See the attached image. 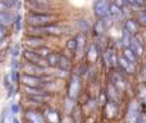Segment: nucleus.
Listing matches in <instances>:
<instances>
[{"label":"nucleus","instance_id":"e433bc0d","mask_svg":"<svg viewBox=\"0 0 146 123\" xmlns=\"http://www.w3.org/2000/svg\"><path fill=\"white\" fill-rule=\"evenodd\" d=\"M9 112H10V116L12 117L17 116V114L19 113V105H18L17 103H12L9 106Z\"/></svg>","mask_w":146,"mask_h":123},{"label":"nucleus","instance_id":"a211bd4d","mask_svg":"<svg viewBox=\"0 0 146 123\" xmlns=\"http://www.w3.org/2000/svg\"><path fill=\"white\" fill-rule=\"evenodd\" d=\"M56 68H59L60 70H66V72H69V70L72 69V61H71V59H69L67 55H64V54H60Z\"/></svg>","mask_w":146,"mask_h":123},{"label":"nucleus","instance_id":"412c9836","mask_svg":"<svg viewBox=\"0 0 146 123\" xmlns=\"http://www.w3.org/2000/svg\"><path fill=\"white\" fill-rule=\"evenodd\" d=\"M27 35L28 36H38V37H44V36H46V32H45V28L44 27L27 26Z\"/></svg>","mask_w":146,"mask_h":123},{"label":"nucleus","instance_id":"864d4df0","mask_svg":"<svg viewBox=\"0 0 146 123\" xmlns=\"http://www.w3.org/2000/svg\"><path fill=\"white\" fill-rule=\"evenodd\" d=\"M144 7L146 8V0H145V3H144Z\"/></svg>","mask_w":146,"mask_h":123},{"label":"nucleus","instance_id":"8fccbe9b","mask_svg":"<svg viewBox=\"0 0 146 123\" xmlns=\"http://www.w3.org/2000/svg\"><path fill=\"white\" fill-rule=\"evenodd\" d=\"M141 74H142V78H144V80L146 81V63H144V65H142Z\"/></svg>","mask_w":146,"mask_h":123},{"label":"nucleus","instance_id":"a19ab883","mask_svg":"<svg viewBox=\"0 0 146 123\" xmlns=\"http://www.w3.org/2000/svg\"><path fill=\"white\" fill-rule=\"evenodd\" d=\"M60 123H76L74 117H73L72 114H66V116H64V118H62Z\"/></svg>","mask_w":146,"mask_h":123},{"label":"nucleus","instance_id":"5701e85b","mask_svg":"<svg viewBox=\"0 0 146 123\" xmlns=\"http://www.w3.org/2000/svg\"><path fill=\"white\" fill-rule=\"evenodd\" d=\"M122 55H123L128 62H131L132 64H137V62H139V57H137L129 48H123V53H122Z\"/></svg>","mask_w":146,"mask_h":123},{"label":"nucleus","instance_id":"3c124183","mask_svg":"<svg viewBox=\"0 0 146 123\" xmlns=\"http://www.w3.org/2000/svg\"><path fill=\"white\" fill-rule=\"evenodd\" d=\"M95 122V118H94V116H88L87 118L85 119V123H94Z\"/></svg>","mask_w":146,"mask_h":123},{"label":"nucleus","instance_id":"37998d69","mask_svg":"<svg viewBox=\"0 0 146 123\" xmlns=\"http://www.w3.org/2000/svg\"><path fill=\"white\" fill-rule=\"evenodd\" d=\"M10 85H13V83H12V81H10V78H9V74H5L4 77H3V86H4L5 90H7Z\"/></svg>","mask_w":146,"mask_h":123},{"label":"nucleus","instance_id":"ea45409f","mask_svg":"<svg viewBox=\"0 0 146 123\" xmlns=\"http://www.w3.org/2000/svg\"><path fill=\"white\" fill-rule=\"evenodd\" d=\"M3 50H9V43H8L7 37L0 40V51H3Z\"/></svg>","mask_w":146,"mask_h":123},{"label":"nucleus","instance_id":"de8ad7c7","mask_svg":"<svg viewBox=\"0 0 146 123\" xmlns=\"http://www.w3.org/2000/svg\"><path fill=\"white\" fill-rule=\"evenodd\" d=\"M113 3L117 5V7H119L122 9V8L126 7V4H124V0H113Z\"/></svg>","mask_w":146,"mask_h":123},{"label":"nucleus","instance_id":"6e6d98bb","mask_svg":"<svg viewBox=\"0 0 146 123\" xmlns=\"http://www.w3.org/2000/svg\"><path fill=\"white\" fill-rule=\"evenodd\" d=\"M145 12H146V10H145Z\"/></svg>","mask_w":146,"mask_h":123},{"label":"nucleus","instance_id":"603ef678","mask_svg":"<svg viewBox=\"0 0 146 123\" xmlns=\"http://www.w3.org/2000/svg\"><path fill=\"white\" fill-rule=\"evenodd\" d=\"M135 1H136V4L139 5V7L141 8V9L144 8V3H145V0H135Z\"/></svg>","mask_w":146,"mask_h":123},{"label":"nucleus","instance_id":"9d476101","mask_svg":"<svg viewBox=\"0 0 146 123\" xmlns=\"http://www.w3.org/2000/svg\"><path fill=\"white\" fill-rule=\"evenodd\" d=\"M117 68H118L123 74H135V73H136V64H132V63L127 61L123 55L118 57Z\"/></svg>","mask_w":146,"mask_h":123},{"label":"nucleus","instance_id":"72a5a7b5","mask_svg":"<svg viewBox=\"0 0 146 123\" xmlns=\"http://www.w3.org/2000/svg\"><path fill=\"white\" fill-rule=\"evenodd\" d=\"M9 51L12 58H18V55L21 54V45L19 44H14L12 48H9Z\"/></svg>","mask_w":146,"mask_h":123},{"label":"nucleus","instance_id":"b1692460","mask_svg":"<svg viewBox=\"0 0 146 123\" xmlns=\"http://www.w3.org/2000/svg\"><path fill=\"white\" fill-rule=\"evenodd\" d=\"M105 30L106 28H105V25H104L103 19H98L95 22V25H94V36L100 37V36L105 32Z\"/></svg>","mask_w":146,"mask_h":123},{"label":"nucleus","instance_id":"f03ea898","mask_svg":"<svg viewBox=\"0 0 146 123\" xmlns=\"http://www.w3.org/2000/svg\"><path fill=\"white\" fill-rule=\"evenodd\" d=\"M81 77L80 76H77L74 72L71 74V77H69L68 80V86H67V96L68 98L73 99V100H76V99L80 96V92H81Z\"/></svg>","mask_w":146,"mask_h":123},{"label":"nucleus","instance_id":"4c0bfd02","mask_svg":"<svg viewBox=\"0 0 146 123\" xmlns=\"http://www.w3.org/2000/svg\"><path fill=\"white\" fill-rule=\"evenodd\" d=\"M109 99H108V95H106V92L105 91H101L100 92V95H99V100H98V103L100 104L101 106H104L106 104V101H108Z\"/></svg>","mask_w":146,"mask_h":123},{"label":"nucleus","instance_id":"c9c22d12","mask_svg":"<svg viewBox=\"0 0 146 123\" xmlns=\"http://www.w3.org/2000/svg\"><path fill=\"white\" fill-rule=\"evenodd\" d=\"M9 117H12V116H10L9 108H4V109H3V112H1V114H0V123H5Z\"/></svg>","mask_w":146,"mask_h":123},{"label":"nucleus","instance_id":"f257e3e1","mask_svg":"<svg viewBox=\"0 0 146 123\" xmlns=\"http://www.w3.org/2000/svg\"><path fill=\"white\" fill-rule=\"evenodd\" d=\"M54 19H55L54 14H50V13L30 12L26 15V23H27V26H33V27H44L46 25L53 23Z\"/></svg>","mask_w":146,"mask_h":123},{"label":"nucleus","instance_id":"f8f14e48","mask_svg":"<svg viewBox=\"0 0 146 123\" xmlns=\"http://www.w3.org/2000/svg\"><path fill=\"white\" fill-rule=\"evenodd\" d=\"M103 112H104V116H105V118L114 119L117 117V114L119 113L118 103H115V101H113V100H108L105 105L103 106Z\"/></svg>","mask_w":146,"mask_h":123},{"label":"nucleus","instance_id":"423d86ee","mask_svg":"<svg viewBox=\"0 0 146 123\" xmlns=\"http://www.w3.org/2000/svg\"><path fill=\"white\" fill-rule=\"evenodd\" d=\"M94 15L98 19H104L109 15V1L108 0H96L92 5Z\"/></svg>","mask_w":146,"mask_h":123},{"label":"nucleus","instance_id":"09e8293b","mask_svg":"<svg viewBox=\"0 0 146 123\" xmlns=\"http://www.w3.org/2000/svg\"><path fill=\"white\" fill-rule=\"evenodd\" d=\"M26 1H31V3H40V4H48L50 5V0H26Z\"/></svg>","mask_w":146,"mask_h":123},{"label":"nucleus","instance_id":"bb28decb","mask_svg":"<svg viewBox=\"0 0 146 123\" xmlns=\"http://www.w3.org/2000/svg\"><path fill=\"white\" fill-rule=\"evenodd\" d=\"M13 25V18L9 15V13H0V26H4V27H8V26Z\"/></svg>","mask_w":146,"mask_h":123},{"label":"nucleus","instance_id":"cd10ccee","mask_svg":"<svg viewBox=\"0 0 146 123\" xmlns=\"http://www.w3.org/2000/svg\"><path fill=\"white\" fill-rule=\"evenodd\" d=\"M77 28L81 33H86L90 31V25L87 23L86 19H78L77 21Z\"/></svg>","mask_w":146,"mask_h":123},{"label":"nucleus","instance_id":"58836bf2","mask_svg":"<svg viewBox=\"0 0 146 123\" xmlns=\"http://www.w3.org/2000/svg\"><path fill=\"white\" fill-rule=\"evenodd\" d=\"M10 68L14 70H19L21 69V63L17 58H12V62H10Z\"/></svg>","mask_w":146,"mask_h":123},{"label":"nucleus","instance_id":"39448f33","mask_svg":"<svg viewBox=\"0 0 146 123\" xmlns=\"http://www.w3.org/2000/svg\"><path fill=\"white\" fill-rule=\"evenodd\" d=\"M141 114V109H140L139 101L137 100H131L127 105V110H126V122L127 123H136L139 116Z\"/></svg>","mask_w":146,"mask_h":123},{"label":"nucleus","instance_id":"c756f323","mask_svg":"<svg viewBox=\"0 0 146 123\" xmlns=\"http://www.w3.org/2000/svg\"><path fill=\"white\" fill-rule=\"evenodd\" d=\"M87 67L88 65L86 64V63H80L78 64V67L76 68V70H74V73L77 76H80V77H82V76H85V74H87Z\"/></svg>","mask_w":146,"mask_h":123},{"label":"nucleus","instance_id":"7ed1b4c3","mask_svg":"<svg viewBox=\"0 0 146 123\" xmlns=\"http://www.w3.org/2000/svg\"><path fill=\"white\" fill-rule=\"evenodd\" d=\"M22 57H23V59H25V62L32 63V64L38 65V67H41V68H48L46 61L44 58H41V57L36 53V50H33V49H30V48L25 49V50L22 51Z\"/></svg>","mask_w":146,"mask_h":123},{"label":"nucleus","instance_id":"c03bdc74","mask_svg":"<svg viewBox=\"0 0 146 123\" xmlns=\"http://www.w3.org/2000/svg\"><path fill=\"white\" fill-rule=\"evenodd\" d=\"M8 35L7 32V27H4V26H0V40H3V39H5Z\"/></svg>","mask_w":146,"mask_h":123},{"label":"nucleus","instance_id":"6e6552de","mask_svg":"<svg viewBox=\"0 0 146 123\" xmlns=\"http://www.w3.org/2000/svg\"><path fill=\"white\" fill-rule=\"evenodd\" d=\"M25 122H30V123H45V118L44 114L40 110L35 108H27L25 110Z\"/></svg>","mask_w":146,"mask_h":123},{"label":"nucleus","instance_id":"0eeeda50","mask_svg":"<svg viewBox=\"0 0 146 123\" xmlns=\"http://www.w3.org/2000/svg\"><path fill=\"white\" fill-rule=\"evenodd\" d=\"M109 82L119 91V92H124L127 88V82H126V74H123L122 72H113L110 76V80Z\"/></svg>","mask_w":146,"mask_h":123},{"label":"nucleus","instance_id":"20e7f679","mask_svg":"<svg viewBox=\"0 0 146 123\" xmlns=\"http://www.w3.org/2000/svg\"><path fill=\"white\" fill-rule=\"evenodd\" d=\"M23 86L27 87H44L45 86V81H44V74L42 76H31V74H23L21 73V81Z\"/></svg>","mask_w":146,"mask_h":123},{"label":"nucleus","instance_id":"2eb2a0df","mask_svg":"<svg viewBox=\"0 0 146 123\" xmlns=\"http://www.w3.org/2000/svg\"><path fill=\"white\" fill-rule=\"evenodd\" d=\"M109 15L113 18L114 22H119L123 18V10L111 1V3H109Z\"/></svg>","mask_w":146,"mask_h":123},{"label":"nucleus","instance_id":"4468645a","mask_svg":"<svg viewBox=\"0 0 146 123\" xmlns=\"http://www.w3.org/2000/svg\"><path fill=\"white\" fill-rule=\"evenodd\" d=\"M98 55H99V48L96 44H91L90 46L87 48V50H86V61H87L88 64H92V63L96 62V59H98Z\"/></svg>","mask_w":146,"mask_h":123},{"label":"nucleus","instance_id":"393cba45","mask_svg":"<svg viewBox=\"0 0 146 123\" xmlns=\"http://www.w3.org/2000/svg\"><path fill=\"white\" fill-rule=\"evenodd\" d=\"M63 106H64V112H66V114H72L73 110H74V108H76V100H73V99L66 96Z\"/></svg>","mask_w":146,"mask_h":123},{"label":"nucleus","instance_id":"473e14b6","mask_svg":"<svg viewBox=\"0 0 146 123\" xmlns=\"http://www.w3.org/2000/svg\"><path fill=\"white\" fill-rule=\"evenodd\" d=\"M13 26H14L15 32H19L21 28H22V17L19 14H17L13 18Z\"/></svg>","mask_w":146,"mask_h":123},{"label":"nucleus","instance_id":"5fc2aeb1","mask_svg":"<svg viewBox=\"0 0 146 123\" xmlns=\"http://www.w3.org/2000/svg\"><path fill=\"white\" fill-rule=\"evenodd\" d=\"M25 123H30V122H25Z\"/></svg>","mask_w":146,"mask_h":123},{"label":"nucleus","instance_id":"c85d7f7f","mask_svg":"<svg viewBox=\"0 0 146 123\" xmlns=\"http://www.w3.org/2000/svg\"><path fill=\"white\" fill-rule=\"evenodd\" d=\"M8 74H9V78H10V81H12L13 85H18V83H19V81H21V72L19 70L12 69Z\"/></svg>","mask_w":146,"mask_h":123},{"label":"nucleus","instance_id":"79ce46f5","mask_svg":"<svg viewBox=\"0 0 146 123\" xmlns=\"http://www.w3.org/2000/svg\"><path fill=\"white\" fill-rule=\"evenodd\" d=\"M15 91H17V88H15V85H10L9 86V87H8L7 88V96H8V98H12V96H14L15 95Z\"/></svg>","mask_w":146,"mask_h":123},{"label":"nucleus","instance_id":"4be33fe9","mask_svg":"<svg viewBox=\"0 0 146 123\" xmlns=\"http://www.w3.org/2000/svg\"><path fill=\"white\" fill-rule=\"evenodd\" d=\"M59 57H60V54H59V53L51 51V53L48 55V58L45 59V61H46V64H48V67H50V68H56V65H58V62H59Z\"/></svg>","mask_w":146,"mask_h":123},{"label":"nucleus","instance_id":"aec40b11","mask_svg":"<svg viewBox=\"0 0 146 123\" xmlns=\"http://www.w3.org/2000/svg\"><path fill=\"white\" fill-rule=\"evenodd\" d=\"M44 28H45L46 35H49V36H60L62 33H63L62 27H59L58 25H54V23L44 26Z\"/></svg>","mask_w":146,"mask_h":123},{"label":"nucleus","instance_id":"9b49d317","mask_svg":"<svg viewBox=\"0 0 146 123\" xmlns=\"http://www.w3.org/2000/svg\"><path fill=\"white\" fill-rule=\"evenodd\" d=\"M44 118H45V123H60L62 122V116L56 109L53 106L45 105L44 108Z\"/></svg>","mask_w":146,"mask_h":123},{"label":"nucleus","instance_id":"49530a36","mask_svg":"<svg viewBox=\"0 0 146 123\" xmlns=\"http://www.w3.org/2000/svg\"><path fill=\"white\" fill-rule=\"evenodd\" d=\"M136 123H146V114L144 112H141V114L139 116V118H137Z\"/></svg>","mask_w":146,"mask_h":123},{"label":"nucleus","instance_id":"f704fd0d","mask_svg":"<svg viewBox=\"0 0 146 123\" xmlns=\"http://www.w3.org/2000/svg\"><path fill=\"white\" fill-rule=\"evenodd\" d=\"M136 21H137V23H139V26L146 27V12H140L139 14H137Z\"/></svg>","mask_w":146,"mask_h":123},{"label":"nucleus","instance_id":"6ab92c4d","mask_svg":"<svg viewBox=\"0 0 146 123\" xmlns=\"http://www.w3.org/2000/svg\"><path fill=\"white\" fill-rule=\"evenodd\" d=\"M123 27L126 28V30L128 31V32L131 33L132 36H135L136 33H139L140 26H139V23H137L136 19H132V18H128V19H126V21H124V26H123Z\"/></svg>","mask_w":146,"mask_h":123},{"label":"nucleus","instance_id":"f3484780","mask_svg":"<svg viewBox=\"0 0 146 123\" xmlns=\"http://www.w3.org/2000/svg\"><path fill=\"white\" fill-rule=\"evenodd\" d=\"M128 48L131 49L132 51H133L135 54H136L137 57H142L144 55V51H145V46L144 45H141V44L139 43V41L135 39V36H132V39H131V43H129V45H128Z\"/></svg>","mask_w":146,"mask_h":123},{"label":"nucleus","instance_id":"a18cd8bd","mask_svg":"<svg viewBox=\"0 0 146 123\" xmlns=\"http://www.w3.org/2000/svg\"><path fill=\"white\" fill-rule=\"evenodd\" d=\"M8 10H9V7H8L4 1L0 0V13H5V12H8Z\"/></svg>","mask_w":146,"mask_h":123},{"label":"nucleus","instance_id":"ddd939ff","mask_svg":"<svg viewBox=\"0 0 146 123\" xmlns=\"http://www.w3.org/2000/svg\"><path fill=\"white\" fill-rule=\"evenodd\" d=\"M76 40H77V48H76V53L74 55L77 57L78 59H81L83 55H85V46H86V36L85 33H78L76 36Z\"/></svg>","mask_w":146,"mask_h":123},{"label":"nucleus","instance_id":"dca6fc26","mask_svg":"<svg viewBox=\"0 0 146 123\" xmlns=\"http://www.w3.org/2000/svg\"><path fill=\"white\" fill-rule=\"evenodd\" d=\"M26 44L30 49H38L40 46L44 45V37H38V36H27L26 39Z\"/></svg>","mask_w":146,"mask_h":123},{"label":"nucleus","instance_id":"2f4dec72","mask_svg":"<svg viewBox=\"0 0 146 123\" xmlns=\"http://www.w3.org/2000/svg\"><path fill=\"white\" fill-rule=\"evenodd\" d=\"M36 53L38 54V55L41 57V58H44V59H46L48 58V55L51 53V50L48 48V46H45V45H42V46H40L38 49H36Z\"/></svg>","mask_w":146,"mask_h":123},{"label":"nucleus","instance_id":"a878e982","mask_svg":"<svg viewBox=\"0 0 146 123\" xmlns=\"http://www.w3.org/2000/svg\"><path fill=\"white\" fill-rule=\"evenodd\" d=\"M131 39H132V35L123 27V30H122V35H121V44L123 45V48H128L129 43H131Z\"/></svg>","mask_w":146,"mask_h":123},{"label":"nucleus","instance_id":"7c9ffc66","mask_svg":"<svg viewBox=\"0 0 146 123\" xmlns=\"http://www.w3.org/2000/svg\"><path fill=\"white\" fill-rule=\"evenodd\" d=\"M66 48H67V50L71 51V53H73V54L76 53V48H77V40H76V36L74 37H71L68 41H67Z\"/></svg>","mask_w":146,"mask_h":123},{"label":"nucleus","instance_id":"1a4fd4ad","mask_svg":"<svg viewBox=\"0 0 146 123\" xmlns=\"http://www.w3.org/2000/svg\"><path fill=\"white\" fill-rule=\"evenodd\" d=\"M21 69H22L23 74H31V76L46 74V68H41V67H38V65H35L28 62H25L23 64H21Z\"/></svg>","mask_w":146,"mask_h":123}]
</instances>
